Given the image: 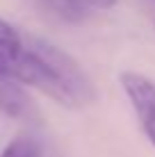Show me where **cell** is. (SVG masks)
I'll return each mask as SVG.
<instances>
[{
    "label": "cell",
    "mask_w": 155,
    "mask_h": 157,
    "mask_svg": "<svg viewBox=\"0 0 155 157\" xmlns=\"http://www.w3.org/2000/svg\"><path fill=\"white\" fill-rule=\"evenodd\" d=\"M12 80L41 91L68 109L87 107L96 102L98 96L91 78L78 59L39 36H23V55Z\"/></svg>",
    "instance_id": "1"
},
{
    "label": "cell",
    "mask_w": 155,
    "mask_h": 157,
    "mask_svg": "<svg viewBox=\"0 0 155 157\" xmlns=\"http://www.w3.org/2000/svg\"><path fill=\"white\" fill-rule=\"evenodd\" d=\"M119 82L139 118L144 134L155 146V82L137 71H123L119 75Z\"/></svg>",
    "instance_id": "2"
},
{
    "label": "cell",
    "mask_w": 155,
    "mask_h": 157,
    "mask_svg": "<svg viewBox=\"0 0 155 157\" xmlns=\"http://www.w3.org/2000/svg\"><path fill=\"white\" fill-rule=\"evenodd\" d=\"M0 112L9 118H25L34 112L23 84H18L12 78H5V75H0Z\"/></svg>",
    "instance_id": "3"
},
{
    "label": "cell",
    "mask_w": 155,
    "mask_h": 157,
    "mask_svg": "<svg viewBox=\"0 0 155 157\" xmlns=\"http://www.w3.org/2000/svg\"><path fill=\"white\" fill-rule=\"evenodd\" d=\"M21 55H23V34L12 23L0 18V75L12 78Z\"/></svg>",
    "instance_id": "4"
},
{
    "label": "cell",
    "mask_w": 155,
    "mask_h": 157,
    "mask_svg": "<svg viewBox=\"0 0 155 157\" xmlns=\"http://www.w3.org/2000/svg\"><path fill=\"white\" fill-rule=\"evenodd\" d=\"M50 14L60 16L66 23H82L89 16V7L82 0H41Z\"/></svg>",
    "instance_id": "5"
},
{
    "label": "cell",
    "mask_w": 155,
    "mask_h": 157,
    "mask_svg": "<svg viewBox=\"0 0 155 157\" xmlns=\"http://www.w3.org/2000/svg\"><path fill=\"white\" fill-rule=\"evenodd\" d=\"M0 157H44V148H41L39 139L32 134H18L2 148Z\"/></svg>",
    "instance_id": "6"
},
{
    "label": "cell",
    "mask_w": 155,
    "mask_h": 157,
    "mask_svg": "<svg viewBox=\"0 0 155 157\" xmlns=\"http://www.w3.org/2000/svg\"><path fill=\"white\" fill-rule=\"evenodd\" d=\"M89 9H110L116 5V0H82Z\"/></svg>",
    "instance_id": "7"
}]
</instances>
